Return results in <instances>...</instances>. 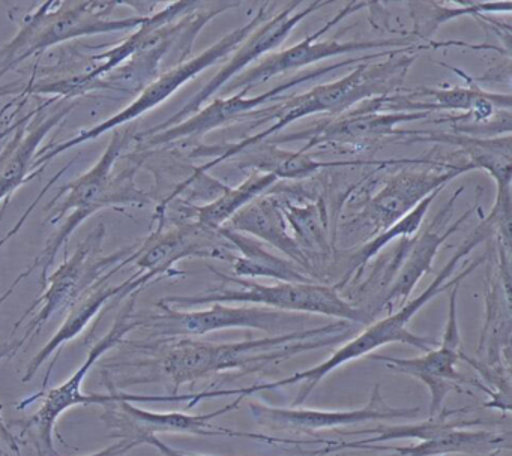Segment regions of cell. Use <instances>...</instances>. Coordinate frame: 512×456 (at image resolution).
<instances>
[{
  "label": "cell",
  "instance_id": "cell-1",
  "mask_svg": "<svg viewBox=\"0 0 512 456\" xmlns=\"http://www.w3.org/2000/svg\"><path fill=\"white\" fill-rule=\"evenodd\" d=\"M494 236L493 227L487 219H482L481 224L466 237L463 243L455 249L452 257L446 261L445 266L442 267L439 273L434 276L431 284L422 291L419 296L407 300L400 309L380 318V320L373 321L368 324L361 333L355 338L347 341L343 347L338 348L337 351L331 354V357L313 368L305 369V371L295 372L290 377L281 378V380L271 381V383L253 384V386L239 387V389H209L205 392V398H220V396H238V398L245 399L247 396L254 395V393L265 392V390L283 389V387L293 386V384L302 383L301 390L298 392L293 405H302L307 401L310 393L319 386L323 378L328 377L331 372L352 360L361 359L367 354L373 353L377 348L385 347L394 342H401V344L412 345L418 350L427 351L433 350L439 345V341L428 336H418L410 332L409 323L427 303H430L434 297L439 296L440 293L451 291L455 285H460L463 279H466L473 270L478 269L485 261L484 257H479L478 260L469 261L467 266L461 270L460 273L454 275L458 263L463 260L466 255H469L476 246L481 245L484 240L490 239Z\"/></svg>",
  "mask_w": 512,
  "mask_h": 456
},
{
  "label": "cell",
  "instance_id": "cell-15",
  "mask_svg": "<svg viewBox=\"0 0 512 456\" xmlns=\"http://www.w3.org/2000/svg\"><path fill=\"white\" fill-rule=\"evenodd\" d=\"M385 98L361 102L340 116L325 119L302 131L274 135L268 141L277 146L304 141V147L299 149L302 152H308L319 146H352L355 149L359 147L365 149L383 138L403 137V131L397 129L400 123L422 120L430 116L427 111L383 110Z\"/></svg>",
  "mask_w": 512,
  "mask_h": 456
},
{
  "label": "cell",
  "instance_id": "cell-34",
  "mask_svg": "<svg viewBox=\"0 0 512 456\" xmlns=\"http://www.w3.org/2000/svg\"><path fill=\"white\" fill-rule=\"evenodd\" d=\"M23 347L22 341H7L4 344H0V360L7 359V357L14 356L17 354V351ZM0 435L10 444L11 449L16 452L17 456H22V452H20L19 444H17L16 437H14L13 432L8 428L7 422H5L4 417L0 414ZM0 456H4V450H2V446H0Z\"/></svg>",
  "mask_w": 512,
  "mask_h": 456
},
{
  "label": "cell",
  "instance_id": "cell-5",
  "mask_svg": "<svg viewBox=\"0 0 512 456\" xmlns=\"http://www.w3.org/2000/svg\"><path fill=\"white\" fill-rule=\"evenodd\" d=\"M220 279L217 287L209 288L194 296H169L158 303L167 306L212 305H257L278 311L298 312V314H319L355 324H370L371 317L365 309L353 306L344 299L335 285L316 284V282H277L260 284L247 278L226 275L212 269Z\"/></svg>",
  "mask_w": 512,
  "mask_h": 456
},
{
  "label": "cell",
  "instance_id": "cell-35",
  "mask_svg": "<svg viewBox=\"0 0 512 456\" xmlns=\"http://www.w3.org/2000/svg\"><path fill=\"white\" fill-rule=\"evenodd\" d=\"M139 446H142L140 441L121 438L118 443L112 444V446L106 447V449L92 453V455L88 456H127L131 450L136 449V447Z\"/></svg>",
  "mask_w": 512,
  "mask_h": 456
},
{
  "label": "cell",
  "instance_id": "cell-37",
  "mask_svg": "<svg viewBox=\"0 0 512 456\" xmlns=\"http://www.w3.org/2000/svg\"><path fill=\"white\" fill-rule=\"evenodd\" d=\"M499 453L500 452H493V453H490V455H487V456H499Z\"/></svg>",
  "mask_w": 512,
  "mask_h": 456
},
{
  "label": "cell",
  "instance_id": "cell-10",
  "mask_svg": "<svg viewBox=\"0 0 512 456\" xmlns=\"http://www.w3.org/2000/svg\"><path fill=\"white\" fill-rule=\"evenodd\" d=\"M463 189L461 186L454 192L445 207L434 216L430 225L422 231L419 230L416 237H404L400 245L389 255V263L383 264L382 269L376 267V270L371 273L370 279H367V282L362 285L361 290L373 282L386 288L382 302H379L377 308L374 309L373 318L377 312H383L386 315L392 314L410 299L419 281L433 270V261L440 246L452 234L457 233L461 224L466 222L470 215L478 209V204H475L454 224L448 225L449 216L454 212L455 201L460 197Z\"/></svg>",
  "mask_w": 512,
  "mask_h": 456
},
{
  "label": "cell",
  "instance_id": "cell-12",
  "mask_svg": "<svg viewBox=\"0 0 512 456\" xmlns=\"http://www.w3.org/2000/svg\"><path fill=\"white\" fill-rule=\"evenodd\" d=\"M394 50L379 51V53H371L368 56L350 57L347 60L332 63V65L322 66V68L311 69V71H302L293 77L278 83L272 89L260 93L257 96L248 95V90H239L235 95L220 96L215 98L209 104L203 105L193 116L187 117L182 122L169 128L160 129V131H148L145 135L148 146H166V144L178 143V141H199L209 132L215 129L223 128L229 123L236 120L250 119L254 111L260 110V107L271 101H283L286 96L284 93L299 84L308 83V81L316 80L323 77L329 72L338 71V69L346 68L350 65H358L367 60L383 59L388 57Z\"/></svg>",
  "mask_w": 512,
  "mask_h": 456
},
{
  "label": "cell",
  "instance_id": "cell-27",
  "mask_svg": "<svg viewBox=\"0 0 512 456\" xmlns=\"http://www.w3.org/2000/svg\"><path fill=\"white\" fill-rule=\"evenodd\" d=\"M73 110V105L59 108L49 116L43 117L40 123H35L29 131L17 132L16 138L8 144L7 149L0 153V201L8 200L23 183L28 180L32 170L38 147L44 137L67 117Z\"/></svg>",
  "mask_w": 512,
  "mask_h": 456
},
{
  "label": "cell",
  "instance_id": "cell-17",
  "mask_svg": "<svg viewBox=\"0 0 512 456\" xmlns=\"http://www.w3.org/2000/svg\"><path fill=\"white\" fill-rule=\"evenodd\" d=\"M236 255L235 246L223 236L220 228L215 230L185 219L169 230H163V225H160L155 233L137 246L131 263L155 281L164 276L179 275L175 264L185 258H214L232 264Z\"/></svg>",
  "mask_w": 512,
  "mask_h": 456
},
{
  "label": "cell",
  "instance_id": "cell-19",
  "mask_svg": "<svg viewBox=\"0 0 512 456\" xmlns=\"http://www.w3.org/2000/svg\"><path fill=\"white\" fill-rule=\"evenodd\" d=\"M475 170L470 162L449 164L445 170H413L404 168L385 180L382 188L368 198L361 219L370 230V236L388 230L404 215L415 209L428 195L442 191L455 177Z\"/></svg>",
  "mask_w": 512,
  "mask_h": 456
},
{
  "label": "cell",
  "instance_id": "cell-29",
  "mask_svg": "<svg viewBox=\"0 0 512 456\" xmlns=\"http://www.w3.org/2000/svg\"><path fill=\"white\" fill-rule=\"evenodd\" d=\"M509 449V438L505 434L493 431H467V429H452L443 432L431 440L419 441L412 446H382L368 444L361 450H389L391 455L385 456H443L452 453H467V455H490Z\"/></svg>",
  "mask_w": 512,
  "mask_h": 456
},
{
  "label": "cell",
  "instance_id": "cell-20",
  "mask_svg": "<svg viewBox=\"0 0 512 456\" xmlns=\"http://www.w3.org/2000/svg\"><path fill=\"white\" fill-rule=\"evenodd\" d=\"M250 414L260 426L269 429L314 432L335 429L373 420L413 419L421 414V407H389L380 395V384H376L370 401L365 407L355 410H302V408L269 407L263 402H251Z\"/></svg>",
  "mask_w": 512,
  "mask_h": 456
},
{
  "label": "cell",
  "instance_id": "cell-3",
  "mask_svg": "<svg viewBox=\"0 0 512 456\" xmlns=\"http://www.w3.org/2000/svg\"><path fill=\"white\" fill-rule=\"evenodd\" d=\"M412 48L415 47L398 48L382 62L368 60V63H358L352 72L332 83L319 84L301 95L284 98L280 104L272 105L271 108L254 111L250 119L256 120V125L268 120H274V123L259 134L251 135L238 143L229 144L226 149L217 146L215 149L208 147V149L197 150V155L214 156V159L197 168L193 179L208 173L212 167H217L221 162L235 158L248 147L256 146L274 137L277 132L283 131L296 120L316 116V114L340 116L361 102L395 95L403 86L410 66L416 60V53Z\"/></svg>",
  "mask_w": 512,
  "mask_h": 456
},
{
  "label": "cell",
  "instance_id": "cell-14",
  "mask_svg": "<svg viewBox=\"0 0 512 456\" xmlns=\"http://www.w3.org/2000/svg\"><path fill=\"white\" fill-rule=\"evenodd\" d=\"M242 398L227 404L220 410L206 414H187L172 411V413H157V411L143 410L134 402H149V396L130 395L125 393L121 401L106 404L103 420L115 434L113 437L137 440L145 444V438L157 434H191L202 437H242L251 440L266 441V443H290L286 438L271 437L266 434H254V432H239L233 429L215 426L212 420L224 414L238 410Z\"/></svg>",
  "mask_w": 512,
  "mask_h": 456
},
{
  "label": "cell",
  "instance_id": "cell-4",
  "mask_svg": "<svg viewBox=\"0 0 512 456\" xmlns=\"http://www.w3.org/2000/svg\"><path fill=\"white\" fill-rule=\"evenodd\" d=\"M128 144L127 132H115L107 149L104 150L100 161L91 168V170L77 177L73 182L68 183L64 189H61L58 197L55 198L50 207H47L49 218L47 222L50 224H58L65 219L58 233L49 239L46 248L41 254L32 261L31 266L14 281V284L8 288L7 296L13 293L14 288L19 285L20 281L28 278L35 270H40L41 285L46 282L47 273L50 266L56 260L59 249L62 248L68 237L74 233L77 227L89 216L95 215L100 210L110 206H134V204L149 203V198L143 194V191L136 188L134 183V174L136 167H128V170L121 173H113L115 171L116 161L124 152Z\"/></svg>",
  "mask_w": 512,
  "mask_h": 456
},
{
  "label": "cell",
  "instance_id": "cell-36",
  "mask_svg": "<svg viewBox=\"0 0 512 456\" xmlns=\"http://www.w3.org/2000/svg\"><path fill=\"white\" fill-rule=\"evenodd\" d=\"M145 444H149V446L155 447V449H157L158 452H160L163 456H208L199 455V453L182 452V450L175 449V447L164 443L163 440L158 438V435H151V437H146Z\"/></svg>",
  "mask_w": 512,
  "mask_h": 456
},
{
  "label": "cell",
  "instance_id": "cell-22",
  "mask_svg": "<svg viewBox=\"0 0 512 456\" xmlns=\"http://www.w3.org/2000/svg\"><path fill=\"white\" fill-rule=\"evenodd\" d=\"M460 77L467 81V86L421 87L410 90L406 95L395 93L386 96L383 102V110L392 108V111H427L454 110L464 111L469 116L466 122L460 125H481L490 122L497 114L503 111H511V95H500L481 89L472 78L455 69Z\"/></svg>",
  "mask_w": 512,
  "mask_h": 456
},
{
  "label": "cell",
  "instance_id": "cell-24",
  "mask_svg": "<svg viewBox=\"0 0 512 456\" xmlns=\"http://www.w3.org/2000/svg\"><path fill=\"white\" fill-rule=\"evenodd\" d=\"M224 227L247 234L277 249L278 252H283L286 258L298 264V267H301L311 278L316 275L311 258L289 233V225L284 218L277 195L269 192L260 195L256 200L248 203L244 209L239 210Z\"/></svg>",
  "mask_w": 512,
  "mask_h": 456
},
{
  "label": "cell",
  "instance_id": "cell-30",
  "mask_svg": "<svg viewBox=\"0 0 512 456\" xmlns=\"http://www.w3.org/2000/svg\"><path fill=\"white\" fill-rule=\"evenodd\" d=\"M275 182H277V177L272 174L251 171L250 176L241 185L235 186V188H224L211 203L205 204V206L190 204L185 207V219H191L205 227L217 230V228L224 227L248 203L268 192Z\"/></svg>",
  "mask_w": 512,
  "mask_h": 456
},
{
  "label": "cell",
  "instance_id": "cell-25",
  "mask_svg": "<svg viewBox=\"0 0 512 456\" xmlns=\"http://www.w3.org/2000/svg\"><path fill=\"white\" fill-rule=\"evenodd\" d=\"M242 159L235 161L241 170L251 168L257 173L272 174L277 180H304L319 173L323 168L361 167V165H386L391 161H319L302 150L280 149L268 140L248 147L239 153ZM236 155V156H239ZM233 159V158H232Z\"/></svg>",
  "mask_w": 512,
  "mask_h": 456
},
{
  "label": "cell",
  "instance_id": "cell-28",
  "mask_svg": "<svg viewBox=\"0 0 512 456\" xmlns=\"http://www.w3.org/2000/svg\"><path fill=\"white\" fill-rule=\"evenodd\" d=\"M220 230L238 252L232 263L235 276L247 279L272 278L278 282H313V278L301 267L289 258L269 251L265 243L227 227H221Z\"/></svg>",
  "mask_w": 512,
  "mask_h": 456
},
{
  "label": "cell",
  "instance_id": "cell-31",
  "mask_svg": "<svg viewBox=\"0 0 512 456\" xmlns=\"http://www.w3.org/2000/svg\"><path fill=\"white\" fill-rule=\"evenodd\" d=\"M439 194L440 191H436L428 195L415 209L410 210L407 215H404L400 221L392 224L388 230L377 234L370 242L364 243V245L352 255V258H350L349 269H347L346 276H344L335 287L340 290L347 282L352 281L353 276H358L359 273L364 270V267L367 266V263H370V261L373 260L382 249H385L392 240L400 239V237H403V239L404 237H412L413 234L418 233V231L421 230L422 221H424L428 209H430L431 204H433V201L436 200Z\"/></svg>",
  "mask_w": 512,
  "mask_h": 456
},
{
  "label": "cell",
  "instance_id": "cell-23",
  "mask_svg": "<svg viewBox=\"0 0 512 456\" xmlns=\"http://www.w3.org/2000/svg\"><path fill=\"white\" fill-rule=\"evenodd\" d=\"M119 270L121 269H115L107 273L101 281H98L91 290L86 291V293L68 309L67 318H65L62 326L59 327L58 332H56L53 338L35 354L34 359L29 363L28 369H26L25 375H23L22 378L25 383L26 381H31L32 378L37 375L38 369L55 353V357H53L52 363H50L43 381V390H46L50 374H52L53 368H55L56 362H58L62 345L67 344L71 339L77 338V336L85 330V327L91 323L92 318L103 309V306L106 305L109 300L119 299V297L124 299V297L130 296V294L139 293L142 287L154 281L148 273L137 270L136 275L131 276L127 281L116 285L110 284V279H112L113 275L118 273Z\"/></svg>",
  "mask_w": 512,
  "mask_h": 456
},
{
  "label": "cell",
  "instance_id": "cell-21",
  "mask_svg": "<svg viewBox=\"0 0 512 456\" xmlns=\"http://www.w3.org/2000/svg\"><path fill=\"white\" fill-rule=\"evenodd\" d=\"M416 141H434L458 147L475 170H485L496 183V201L488 213L499 227H511V134L475 137L460 132L403 131Z\"/></svg>",
  "mask_w": 512,
  "mask_h": 456
},
{
  "label": "cell",
  "instance_id": "cell-2",
  "mask_svg": "<svg viewBox=\"0 0 512 456\" xmlns=\"http://www.w3.org/2000/svg\"><path fill=\"white\" fill-rule=\"evenodd\" d=\"M355 326L350 321L337 320L283 335L236 342L176 338L161 354L158 366L161 374L166 375L172 384V395H178L179 389L185 384L197 383L211 375L244 377L280 365L299 354L340 344L352 335Z\"/></svg>",
  "mask_w": 512,
  "mask_h": 456
},
{
  "label": "cell",
  "instance_id": "cell-18",
  "mask_svg": "<svg viewBox=\"0 0 512 456\" xmlns=\"http://www.w3.org/2000/svg\"><path fill=\"white\" fill-rule=\"evenodd\" d=\"M460 285H455L449 296L448 321L442 341L433 350L412 359H400L392 356H373L382 360L388 368L401 374L418 378L431 393L430 416L439 413L443 408L446 395L452 390L463 392L461 384L478 387L479 381L467 378L457 371V363L461 360V336L457 320V294Z\"/></svg>",
  "mask_w": 512,
  "mask_h": 456
},
{
  "label": "cell",
  "instance_id": "cell-7",
  "mask_svg": "<svg viewBox=\"0 0 512 456\" xmlns=\"http://www.w3.org/2000/svg\"><path fill=\"white\" fill-rule=\"evenodd\" d=\"M274 5L275 3H263V5H260L259 11L254 14V17L248 23L242 24V26L236 27L235 30L224 35L220 41L206 48L199 56L179 62L178 65L172 66L169 71L158 75L155 80H152L142 90L139 98L134 99L130 105L116 113L115 116L109 117V119L104 120L103 123L94 126V128L79 132L76 137L70 138V140L64 141V143H59L53 149H41L37 153L34 164H32V170L44 167L47 162L52 161L61 153L73 149V147L80 146V144L86 143V141L95 140V138L101 137L106 132L115 131L119 126L139 119L143 114L154 110L155 107L166 102L170 96L175 95L188 81L193 80V78H196L197 75L202 74L203 71L211 68V66L217 65L221 60L227 59L250 36L254 29H257L263 21L268 20L269 8H272Z\"/></svg>",
  "mask_w": 512,
  "mask_h": 456
},
{
  "label": "cell",
  "instance_id": "cell-16",
  "mask_svg": "<svg viewBox=\"0 0 512 456\" xmlns=\"http://www.w3.org/2000/svg\"><path fill=\"white\" fill-rule=\"evenodd\" d=\"M331 3V0H325V2L316 0V2L308 3L304 9H299V6L302 5L301 2H290L284 5L283 9L277 12L274 17L263 21L257 29L250 33V36L227 57L229 60H226V63L221 66L220 71L178 113L173 114L166 122L155 126L151 131L169 128V126L176 125L187 117L193 116L203 105L211 101L212 96L217 95L233 78L244 72L250 63L257 59L260 60V57L266 56V54L275 51V48L280 47L301 21L310 17L317 9L325 8Z\"/></svg>",
  "mask_w": 512,
  "mask_h": 456
},
{
  "label": "cell",
  "instance_id": "cell-8",
  "mask_svg": "<svg viewBox=\"0 0 512 456\" xmlns=\"http://www.w3.org/2000/svg\"><path fill=\"white\" fill-rule=\"evenodd\" d=\"M134 306H136V296L134 299L128 300L127 305L116 315L115 323L112 329L89 350L83 365L65 381L61 386L53 387L50 390H43L37 395L31 396L29 399H23L19 404L20 410L28 407L32 402L41 399L40 408L32 414L28 419L17 420L14 426H19L22 435L26 432L34 434L35 443H37L38 452L41 456L56 455L55 444H53V435H55V426L59 417L77 405L89 404H112V402L121 401L125 398L124 392H118L112 386L107 395H85L82 392V384L88 377L92 366L107 353V351L121 344L122 339L131 332V330L142 327V318H134Z\"/></svg>",
  "mask_w": 512,
  "mask_h": 456
},
{
  "label": "cell",
  "instance_id": "cell-11",
  "mask_svg": "<svg viewBox=\"0 0 512 456\" xmlns=\"http://www.w3.org/2000/svg\"><path fill=\"white\" fill-rule=\"evenodd\" d=\"M367 2H349L332 20L320 27L311 35L305 36L298 44L284 48L280 51H272L262 57L257 65L245 69L244 72L233 78L227 86L220 90L221 96H229L239 90L256 89L259 84L266 83L271 78L278 77L284 72L298 71L305 66L313 65L319 60L331 59V57L343 56V54L358 53V51L397 50V48L415 47L416 39L413 36H401V38L370 39V41H338L337 38L325 39L320 42V36L325 35L335 24L352 15L353 12L368 8Z\"/></svg>",
  "mask_w": 512,
  "mask_h": 456
},
{
  "label": "cell",
  "instance_id": "cell-33",
  "mask_svg": "<svg viewBox=\"0 0 512 456\" xmlns=\"http://www.w3.org/2000/svg\"><path fill=\"white\" fill-rule=\"evenodd\" d=\"M278 198L284 218L295 231L296 242L299 243L305 254L307 249L311 251L329 252L328 225H326V213L322 201L295 206L289 200Z\"/></svg>",
  "mask_w": 512,
  "mask_h": 456
},
{
  "label": "cell",
  "instance_id": "cell-9",
  "mask_svg": "<svg viewBox=\"0 0 512 456\" xmlns=\"http://www.w3.org/2000/svg\"><path fill=\"white\" fill-rule=\"evenodd\" d=\"M106 230L103 225L92 230L77 246L73 257L68 258L52 275H47L44 291L37 302L25 312L23 317L38 309L37 315L29 321L25 336L20 341L25 345L29 339L41 332L47 321L58 312L68 311L86 291L91 290L107 273L124 269L131 263V255L137 246H125L110 255L101 254Z\"/></svg>",
  "mask_w": 512,
  "mask_h": 456
},
{
  "label": "cell",
  "instance_id": "cell-13",
  "mask_svg": "<svg viewBox=\"0 0 512 456\" xmlns=\"http://www.w3.org/2000/svg\"><path fill=\"white\" fill-rule=\"evenodd\" d=\"M161 312L142 318V326L151 327L154 335L169 338H196L227 329L262 330L268 335H283L305 329L310 315L278 311L257 305L212 303L200 311H178L158 303Z\"/></svg>",
  "mask_w": 512,
  "mask_h": 456
},
{
  "label": "cell",
  "instance_id": "cell-32",
  "mask_svg": "<svg viewBox=\"0 0 512 456\" xmlns=\"http://www.w3.org/2000/svg\"><path fill=\"white\" fill-rule=\"evenodd\" d=\"M410 15L413 18V38L428 39L439 26L446 21L454 20L463 15L496 14V12H509L512 2L490 3H454V5H440V3H407Z\"/></svg>",
  "mask_w": 512,
  "mask_h": 456
},
{
  "label": "cell",
  "instance_id": "cell-26",
  "mask_svg": "<svg viewBox=\"0 0 512 456\" xmlns=\"http://www.w3.org/2000/svg\"><path fill=\"white\" fill-rule=\"evenodd\" d=\"M469 408H454L446 410L442 408L439 413L430 416V419L419 423H409V425H380L376 428L359 429L347 434H367L370 437L364 440L340 441L332 443L329 441L323 449L314 450L311 455H328V453L340 452V450H361L362 446L368 444L385 443V441L403 440V438H415V440H431L443 432L452 431V429H466L472 426L482 425V420H464L454 419L457 414L469 413Z\"/></svg>",
  "mask_w": 512,
  "mask_h": 456
},
{
  "label": "cell",
  "instance_id": "cell-6",
  "mask_svg": "<svg viewBox=\"0 0 512 456\" xmlns=\"http://www.w3.org/2000/svg\"><path fill=\"white\" fill-rule=\"evenodd\" d=\"M119 5L118 2L44 3L28 18L17 38L0 50V63L4 65L0 74L53 45L80 36L139 29L149 17H110Z\"/></svg>",
  "mask_w": 512,
  "mask_h": 456
}]
</instances>
